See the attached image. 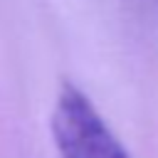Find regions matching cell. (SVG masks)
Segmentation results:
<instances>
[{"label": "cell", "instance_id": "1", "mask_svg": "<svg viewBox=\"0 0 158 158\" xmlns=\"http://www.w3.org/2000/svg\"><path fill=\"white\" fill-rule=\"evenodd\" d=\"M49 128L59 158H131L91 99L72 81L57 91Z\"/></svg>", "mask_w": 158, "mask_h": 158}]
</instances>
